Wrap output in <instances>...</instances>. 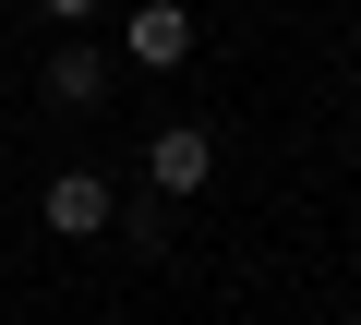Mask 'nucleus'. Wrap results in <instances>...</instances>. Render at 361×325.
I'll use <instances>...</instances> for the list:
<instances>
[{
    "mask_svg": "<svg viewBox=\"0 0 361 325\" xmlns=\"http://www.w3.org/2000/svg\"><path fill=\"white\" fill-rule=\"evenodd\" d=\"M49 109H61V121H97V109H109V61H97L85 37L49 49Z\"/></svg>",
    "mask_w": 361,
    "mask_h": 325,
    "instance_id": "4",
    "label": "nucleus"
},
{
    "mask_svg": "<svg viewBox=\"0 0 361 325\" xmlns=\"http://www.w3.org/2000/svg\"><path fill=\"white\" fill-rule=\"evenodd\" d=\"M37 217H49L61 241H97V229L121 217V193H109V169H49V193H37Z\"/></svg>",
    "mask_w": 361,
    "mask_h": 325,
    "instance_id": "2",
    "label": "nucleus"
},
{
    "mask_svg": "<svg viewBox=\"0 0 361 325\" xmlns=\"http://www.w3.org/2000/svg\"><path fill=\"white\" fill-rule=\"evenodd\" d=\"M121 49L145 73H180V61H193V0H133V13H121Z\"/></svg>",
    "mask_w": 361,
    "mask_h": 325,
    "instance_id": "3",
    "label": "nucleus"
},
{
    "mask_svg": "<svg viewBox=\"0 0 361 325\" xmlns=\"http://www.w3.org/2000/svg\"><path fill=\"white\" fill-rule=\"evenodd\" d=\"M145 181H157L169 205H193V193L217 181V145H205V121H157V133H145Z\"/></svg>",
    "mask_w": 361,
    "mask_h": 325,
    "instance_id": "1",
    "label": "nucleus"
},
{
    "mask_svg": "<svg viewBox=\"0 0 361 325\" xmlns=\"http://www.w3.org/2000/svg\"><path fill=\"white\" fill-rule=\"evenodd\" d=\"M37 13H49V25H97V0H37Z\"/></svg>",
    "mask_w": 361,
    "mask_h": 325,
    "instance_id": "5",
    "label": "nucleus"
}]
</instances>
